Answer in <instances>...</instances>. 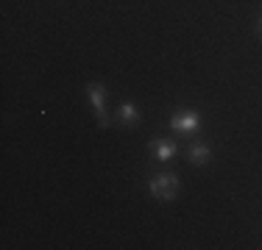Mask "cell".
<instances>
[{
	"label": "cell",
	"mask_w": 262,
	"mask_h": 250,
	"mask_svg": "<svg viewBox=\"0 0 262 250\" xmlns=\"http://www.w3.org/2000/svg\"><path fill=\"white\" fill-rule=\"evenodd\" d=\"M86 95H90V100H92L98 125H101V128H109L112 117H109V111H106V86L98 84V81H92V84H86Z\"/></svg>",
	"instance_id": "2"
},
{
	"label": "cell",
	"mask_w": 262,
	"mask_h": 250,
	"mask_svg": "<svg viewBox=\"0 0 262 250\" xmlns=\"http://www.w3.org/2000/svg\"><path fill=\"white\" fill-rule=\"evenodd\" d=\"M170 128L179 131L182 136L198 134V128H201V114H198V111H192V109H184V111H179V114L170 120Z\"/></svg>",
	"instance_id": "3"
},
{
	"label": "cell",
	"mask_w": 262,
	"mask_h": 250,
	"mask_svg": "<svg viewBox=\"0 0 262 250\" xmlns=\"http://www.w3.org/2000/svg\"><path fill=\"white\" fill-rule=\"evenodd\" d=\"M148 150H151V156H154L157 161H162V164L173 161V159H176V153H179L176 142H167V139H157V142H151V145H148Z\"/></svg>",
	"instance_id": "4"
},
{
	"label": "cell",
	"mask_w": 262,
	"mask_h": 250,
	"mask_svg": "<svg viewBox=\"0 0 262 250\" xmlns=\"http://www.w3.org/2000/svg\"><path fill=\"white\" fill-rule=\"evenodd\" d=\"M257 34H262V14H259V20H257Z\"/></svg>",
	"instance_id": "7"
},
{
	"label": "cell",
	"mask_w": 262,
	"mask_h": 250,
	"mask_svg": "<svg viewBox=\"0 0 262 250\" xmlns=\"http://www.w3.org/2000/svg\"><path fill=\"white\" fill-rule=\"evenodd\" d=\"M117 120L123 125H140V111H137L134 103H123L120 109H117Z\"/></svg>",
	"instance_id": "6"
},
{
	"label": "cell",
	"mask_w": 262,
	"mask_h": 250,
	"mask_svg": "<svg viewBox=\"0 0 262 250\" xmlns=\"http://www.w3.org/2000/svg\"><path fill=\"white\" fill-rule=\"evenodd\" d=\"M148 192H151L157 200H162V203L176 200V195H179V175H173V172L154 175V178L148 181Z\"/></svg>",
	"instance_id": "1"
},
{
	"label": "cell",
	"mask_w": 262,
	"mask_h": 250,
	"mask_svg": "<svg viewBox=\"0 0 262 250\" xmlns=\"http://www.w3.org/2000/svg\"><path fill=\"white\" fill-rule=\"evenodd\" d=\"M209 145H204V142H192L190 147H187V161H190L192 167H204L209 164Z\"/></svg>",
	"instance_id": "5"
}]
</instances>
